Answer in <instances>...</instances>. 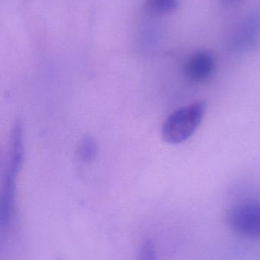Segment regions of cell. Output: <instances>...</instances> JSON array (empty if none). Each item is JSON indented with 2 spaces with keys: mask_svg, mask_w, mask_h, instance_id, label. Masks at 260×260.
I'll use <instances>...</instances> for the list:
<instances>
[{
  "mask_svg": "<svg viewBox=\"0 0 260 260\" xmlns=\"http://www.w3.org/2000/svg\"><path fill=\"white\" fill-rule=\"evenodd\" d=\"M137 260H158L152 241L146 240L145 242L142 243L141 247L139 250Z\"/></svg>",
  "mask_w": 260,
  "mask_h": 260,
  "instance_id": "cell-8",
  "label": "cell"
},
{
  "mask_svg": "<svg viewBox=\"0 0 260 260\" xmlns=\"http://www.w3.org/2000/svg\"><path fill=\"white\" fill-rule=\"evenodd\" d=\"M206 110L204 102H196L174 111L163 123V140L177 145L189 139L203 121Z\"/></svg>",
  "mask_w": 260,
  "mask_h": 260,
  "instance_id": "cell-2",
  "label": "cell"
},
{
  "mask_svg": "<svg viewBox=\"0 0 260 260\" xmlns=\"http://www.w3.org/2000/svg\"><path fill=\"white\" fill-rule=\"evenodd\" d=\"M96 145L90 138L82 141L79 146V153L81 158L83 160H90L96 155Z\"/></svg>",
  "mask_w": 260,
  "mask_h": 260,
  "instance_id": "cell-7",
  "label": "cell"
},
{
  "mask_svg": "<svg viewBox=\"0 0 260 260\" xmlns=\"http://www.w3.org/2000/svg\"><path fill=\"white\" fill-rule=\"evenodd\" d=\"M229 226L241 236L260 238V202H246L232 208L227 215Z\"/></svg>",
  "mask_w": 260,
  "mask_h": 260,
  "instance_id": "cell-4",
  "label": "cell"
},
{
  "mask_svg": "<svg viewBox=\"0 0 260 260\" xmlns=\"http://www.w3.org/2000/svg\"><path fill=\"white\" fill-rule=\"evenodd\" d=\"M150 9L158 13H169L178 8L180 0H146Z\"/></svg>",
  "mask_w": 260,
  "mask_h": 260,
  "instance_id": "cell-6",
  "label": "cell"
},
{
  "mask_svg": "<svg viewBox=\"0 0 260 260\" xmlns=\"http://www.w3.org/2000/svg\"><path fill=\"white\" fill-rule=\"evenodd\" d=\"M260 41V9L244 15L232 27L227 36V47L236 53L251 51Z\"/></svg>",
  "mask_w": 260,
  "mask_h": 260,
  "instance_id": "cell-3",
  "label": "cell"
},
{
  "mask_svg": "<svg viewBox=\"0 0 260 260\" xmlns=\"http://www.w3.org/2000/svg\"><path fill=\"white\" fill-rule=\"evenodd\" d=\"M216 67L215 57L206 50L192 53L184 66L186 77L193 82H203L213 75Z\"/></svg>",
  "mask_w": 260,
  "mask_h": 260,
  "instance_id": "cell-5",
  "label": "cell"
},
{
  "mask_svg": "<svg viewBox=\"0 0 260 260\" xmlns=\"http://www.w3.org/2000/svg\"><path fill=\"white\" fill-rule=\"evenodd\" d=\"M242 0H219L220 3L224 7L227 9H232L240 4Z\"/></svg>",
  "mask_w": 260,
  "mask_h": 260,
  "instance_id": "cell-9",
  "label": "cell"
},
{
  "mask_svg": "<svg viewBox=\"0 0 260 260\" xmlns=\"http://www.w3.org/2000/svg\"><path fill=\"white\" fill-rule=\"evenodd\" d=\"M9 160L3 180L0 200V226L8 228L13 219L15 207V182L24 158L23 134L15 132L10 136Z\"/></svg>",
  "mask_w": 260,
  "mask_h": 260,
  "instance_id": "cell-1",
  "label": "cell"
}]
</instances>
